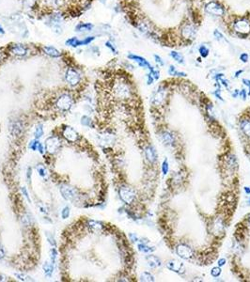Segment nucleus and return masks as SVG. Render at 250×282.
Segmentation results:
<instances>
[{
    "label": "nucleus",
    "mask_w": 250,
    "mask_h": 282,
    "mask_svg": "<svg viewBox=\"0 0 250 282\" xmlns=\"http://www.w3.org/2000/svg\"><path fill=\"white\" fill-rule=\"evenodd\" d=\"M60 192L62 194L63 198L67 200L74 201L78 198V194L76 190L72 187H70L68 185H61L60 187Z\"/></svg>",
    "instance_id": "39448f33"
},
{
    "label": "nucleus",
    "mask_w": 250,
    "mask_h": 282,
    "mask_svg": "<svg viewBox=\"0 0 250 282\" xmlns=\"http://www.w3.org/2000/svg\"><path fill=\"white\" fill-rule=\"evenodd\" d=\"M51 262L54 264L56 262V260H57V257H58V251L56 248H52L51 250Z\"/></svg>",
    "instance_id": "c9c22d12"
},
{
    "label": "nucleus",
    "mask_w": 250,
    "mask_h": 282,
    "mask_svg": "<svg viewBox=\"0 0 250 282\" xmlns=\"http://www.w3.org/2000/svg\"><path fill=\"white\" fill-rule=\"evenodd\" d=\"M69 215H70V208L69 207H65L62 210V212H61V216H62L63 219H66V218L69 217Z\"/></svg>",
    "instance_id": "ea45409f"
},
{
    "label": "nucleus",
    "mask_w": 250,
    "mask_h": 282,
    "mask_svg": "<svg viewBox=\"0 0 250 282\" xmlns=\"http://www.w3.org/2000/svg\"><path fill=\"white\" fill-rule=\"evenodd\" d=\"M245 191H246V193H247V194H248V195H249V194H250V188H249V187H245Z\"/></svg>",
    "instance_id": "bf43d9fd"
},
{
    "label": "nucleus",
    "mask_w": 250,
    "mask_h": 282,
    "mask_svg": "<svg viewBox=\"0 0 250 282\" xmlns=\"http://www.w3.org/2000/svg\"><path fill=\"white\" fill-rule=\"evenodd\" d=\"M220 90H221V89H220V88H218V89H217L216 91H214V92H213V95H214V96H216V97H217V99H220L221 101H223V99H222L221 95L219 94Z\"/></svg>",
    "instance_id": "09e8293b"
},
{
    "label": "nucleus",
    "mask_w": 250,
    "mask_h": 282,
    "mask_svg": "<svg viewBox=\"0 0 250 282\" xmlns=\"http://www.w3.org/2000/svg\"><path fill=\"white\" fill-rule=\"evenodd\" d=\"M239 95V90L238 89H235L233 92H232V97H234V98H236L237 96Z\"/></svg>",
    "instance_id": "4d7b16f0"
},
{
    "label": "nucleus",
    "mask_w": 250,
    "mask_h": 282,
    "mask_svg": "<svg viewBox=\"0 0 250 282\" xmlns=\"http://www.w3.org/2000/svg\"><path fill=\"white\" fill-rule=\"evenodd\" d=\"M170 57H171L176 62H178V63H180V64H184V63H185V58H184V56H183L181 53L177 52V51H171V52H170Z\"/></svg>",
    "instance_id": "6ab92c4d"
},
{
    "label": "nucleus",
    "mask_w": 250,
    "mask_h": 282,
    "mask_svg": "<svg viewBox=\"0 0 250 282\" xmlns=\"http://www.w3.org/2000/svg\"><path fill=\"white\" fill-rule=\"evenodd\" d=\"M213 36H214V38L217 40V41H226L227 42V40L225 39V37H224V35H223V33L220 31V30H218V29H215L214 31H213Z\"/></svg>",
    "instance_id": "7c9ffc66"
},
{
    "label": "nucleus",
    "mask_w": 250,
    "mask_h": 282,
    "mask_svg": "<svg viewBox=\"0 0 250 282\" xmlns=\"http://www.w3.org/2000/svg\"><path fill=\"white\" fill-rule=\"evenodd\" d=\"M198 53L200 54V57H201V58L206 59V58L209 56L210 50H209V48H208L206 45H200L199 48H198Z\"/></svg>",
    "instance_id": "a878e982"
},
{
    "label": "nucleus",
    "mask_w": 250,
    "mask_h": 282,
    "mask_svg": "<svg viewBox=\"0 0 250 282\" xmlns=\"http://www.w3.org/2000/svg\"><path fill=\"white\" fill-rule=\"evenodd\" d=\"M43 271H44V273H45V275L47 277H49V278L52 277L53 270H54V264L52 262H45L44 264H43Z\"/></svg>",
    "instance_id": "aec40b11"
},
{
    "label": "nucleus",
    "mask_w": 250,
    "mask_h": 282,
    "mask_svg": "<svg viewBox=\"0 0 250 282\" xmlns=\"http://www.w3.org/2000/svg\"><path fill=\"white\" fill-rule=\"evenodd\" d=\"M31 174H32V168H31V167H28V168H27V172H26V177H27V180H28V181H30Z\"/></svg>",
    "instance_id": "8fccbe9b"
},
{
    "label": "nucleus",
    "mask_w": 250,
    "mask_h": 282,
    "mask_svg": "<svg viewBox=\"0 0 250 282\" xmlns=\"http://www.w3.org/2000/svg\"><path fill=\"white\" fill-rule=\"evenodd\" d=\"M94 39H95V37H93V36H89V37L85 38L84 40L81 41V46L82 45H88V44H89L91 42L94 41Z\"/></svg>",
    "instance_id": "72a5a7b5"
},
{
    "label": "nucleus",
    "mask_w": 250,
    "mask_h": 282,
    "mask_svg": "<svg viewBox=\"0 0 250 282\" xmlns=\"http://www.w3.org/2000/svg\"><path fill=\"white\" fill-rule=\"evenodd\" d=\"M60 147V139L58 138H50L46 141V149L50 153H54Z\"/></svg>",
    "instance_id": "ddd939ff"
},
{
    "label": "nucleus",
    "mask_w": 250,
    "mask_h": 282,
    "mask_svg": "<svg viewBox=\"0 0 250 282\" xmlns=\"http://www.w3.org/2000/svg\"><path fill=\"white\" fill-rule=\"evenodd\" d=\"M43 50L45 53V55H47L51 58L57 59L61 56V53L58 49H56L55 47H52V46H44V47H43Z\"/></svg>",
    "instance_id": "2eb2a0df"
},
{
    "label": "nucleus",
    "mask_w": 250,
    "mask_h": 282,
    "mask_svg": "<svg viewBox=\"0 0 250 282\" xmlns=\"http://www.w3.org/2000/svg\"><path fill=\"white\" fill-rule=\"evenodd\" d=\"M9 52L16 57H25L27 54V48L24 44L15 43L9 47Z\"/></svg>",
    "instance_id": "423d86ee"
},
{
    "label": "nucleus",
    "mask_w": 250,
    "mask_h": 282,
    "mask_svg": "<svg viewBox=\"0 0 250 282\" xmlns=\"http://www.w3.org/2000/svg\"><path fill=\"white\" fill-rule=\"evenodd\" d=\"M176 253L179 257H181L184 260H189L193 256V251L192 249L185 244L179 245L176 248Z\"/></svg>",
    "instance_id": "1a4fd4ad"
},
{
    "label": "nucleus",
    "mask_w": 250,
    "mask_h": 282,
    "mask_svg": "<svg viewBox=\"0 0 250 282\" xmlns=\"http://www.w3.org/2000/svg\"><path fill=\"white\" fill-rule=\"evenodd\" d=\"M15 276L18 279H20L22 281H30V280H32L30 277H28L25 274H15Z\"/></svg>",
    "instance_id": "473e14b6"
},
{
    "label": "nucleus",
    "mask_w": 250,
    "mask_h": 282,
    "mask_svg": "<svg viewBox=\"0 0 250 282\" xmlns=\"http://www.w3.org/2000/svg\"><path fill=\"white\" fill-rule=\"evenodd\" d=\"M44 6L52 9H60L65 6L66 0H43Z\"/></svg>",
    "instance_id": "f8f14e48"
},
{
    "label": "nucleus",
    "mask_w": 250,
    "mask_h": 282,
    "mask_svg": "<svg viewBox=\"0 0 250 282\" xmlns=\"http://www.w3.org/2000/svg\"><path fill=\"white\" fill-rule=\"evenodd\" d=\"M248 221H249V223H250V217H249V219H248Z\"/></svg>",
    "instance_id": "e2e57ef3"
},
{
    "label": "nucleus",
    "mask_w": 250,
    "mask_h": 282,
    "mask_svg": "<svg viewBox=\"0 0 250 282\" xmlns=\"http://www.w3.org/2000/svg\"><path fill=\"white\" fill-rule=\"evenodd\" d=\"M211 275L214 278H218L221 275V269L220 267H213L211 271Z\"/></svg>",
    "instance_id": "f704fd0d"
},
{
    "label": "nucleus",
    "mask_w": 250,
    "mask_h": 282,
    "mask_svg": "<svg viewBox=\"0 0 250 282\" xmlns=\"http://www.w3.org/2000/svg\"><path fill=\"white\" fill-rule=\"evenodd\" d=\"M120 197L123 202H125L126 204H130L134 201L135 194L132 188L124 186L120 189Z\"/></svg>",
    "instance_id": "20e7f679"
},
{
    "label": "nucleus",
    "mask_w": 250,
    "mask_h": 282,
    "mask_svg": "<svg viewBox=\"0 0 250 282\" xmlns=\"http://www.w3.org/2000/svg\"><path fill=\"white\" fill-rule=\"evenodd\" d=\"M65 44L68 45V46H71V47H78V46H81V41L78 40L76 37H72V38H70L69 40H67L65 42Z\"/></svg>",
    "instance_id": "412c9836"
},
{
    "label": "nucleus",
    "mask_w": 250,
    "mask_h": 282,
    "mask_svg": "<svg viewBox=\"0 0 250 282\" xmlns=\"http://www.w3.org/2000/svg\"><path fill=\"white\" fill-rule=\"evenodd\" d=\"M73 104V99L70 94H62L58 100H57V106L62 111H68L71 109Z\"/></svg>",
    "instance_id": "7ed1b4c3"
},
{
    "label": "nucleus",
    "mask_w": 250,
    "mask_h": 282,
    "mask_svg": "<svg viewBox=\"0 0 250 282\" xmlns=\"http://www.w3.org/2000/svg\"><path fill=\"white\" fill-rule=\"evenodd\" d=\"M147 261H148L149 265L152 268L161 266V261L156 256H152V255L149 256V257H147Z\"/></svg>",
    "instance_id": "f3484780"
},
{
    "label": "nucleus",
    "mask_w": 250,
    "mask_h": 282,
    "mask_svg": "<svg viewBox=\"0 0 250 282\" xmlns=\"http://www.w3.org/2000/svg\"><path fill=\"white\" fill-rule=\"evenodd\" d=\"M162 139H163V141H164L165 144H167V145H171V144H173V142H174V137H173L170 133H168V132H165V133L162 134Z\"/></svg>",
    "instance_id": "4be33fe9"
},
{
    "label": "nucleus",
    "mask_w": 250,
    "mask_h": 282,
    "mask_svg": "<svg viewBox=\"0 0 250 282\" xmlns=\"http://www.w3.org/2000/svg\"><path fill=\"white\" fill-rule=\"evenodd\" d=\"M81 123L85 126H92V121L88 116H83L81 118Z\"/></svg>",
    "instance_id": "2f4dec72"
},
{
    "label": "nucleus",
    "mask_w": 250,
    "mask_h": 282,
    "mask_svg": "<svg viewBox=\"0 0 250 282\" xmlns=\"http://www.w3.org/2000/svg\"><path fill=\"white\" fill-rule=\"evenodd\" d=\"M38 144H39V141L37 140V139H34V140H31L30 141V143H29V149H31L32 150H36L37 149V148H38Z\"/></svg>",
    "instance_id": "58836bf2"
},
{
    "label": "nucleus",
    "mask_w": 250,
    "mask_h": 282,
    "mask_svg": "<svg viewBox=\"0 0 250 282\" xmlns=\"http://www.w3.org/2000/svg\"><path fill=\"white\" fill-rule=\"evenodd\" d=\"M128 59H131V60H134L135 62H137V64H138L140 67L147 68V69L150 70V71H152V70H154V68L151 67V65L149 63V61H148L146 59L142 58V57H139V56H136V55L130 54V55H128Z\"/></svg>",
    "instance_id": "9d476101"
},
{
    "label": "nucleus",
    "mask_w": 250,
    "mask_h": 282,
    "mask_svg": "<svg viewBox=\"0 0 250 282\" xmlns=\"http://www.w3.org/2000/svg\"><path fill=\"white\" fill-rule=\"evenodd\" d=\"M105 46H106L107 48H109L114 54H117V49L115 48V45H113L110 42H105Z\"/></svg>",
    "instance_id": "37998d69"
},
{
    "label": "nucleus",
    "mask_w": 250,
    "mask_h": 282,
    "mask_svg": "<svg viewBox=\"0 0 250 282\" xmlns=\"http://www.w3.org/2000/svg\"><path fill=\"white\" fill-rule=\"evenodd\" d=\"M65 79H66V81L70 84V85H71V86H75V85H77L79 82H80V75H79V73L76 71V70H74V69H72V68H69L67 71H66V73H65Z\"/></svg>",
    "instance_id": "0eeeda50"
},
{
    "label": "nucleus",
    "mask_w": 250,
    "mask_h": 282,
    "mask_svg": "<svg viewBox=\"0 0 250 282\" xmlns=\"http://www.w3.org/2000/svg\"><path fill=\"white\" fill-rule=\"evenodd\" d=\"M129 236H130V238L132 239V241H133V242H136V241H138V238H137L135 235H134L133 233H130V235H129Z\"/></svg>",
    "instance_id": "603ef678"
},
{
    "label": "nucleus",
    "mask_w": 250,
    "mask_h": 282,
    "mask_svg": "<svg viewBox=\"0 0 250 282\" xmlns=\"http://www.w3.org/2000/svg\"><path fill=\"white\" fill-rule=\"evenodd\" d=\"M141 281H154V278L151 274L148 273V272H144L142 273L141 277H140Z\"/></svg>",
    "instance_id": "c85d7f7f"
},
{
    "label": "nucleus",
    "mask_w": 250,
    "mask_h": 282,
    "mask_svg": "<svg viewBox=\"0 0 250 282\" xmlns=\"http://www.w3.org/2000/svg\"><path fill=\"white\" fill-rule=\"evenodd\" d=\"M100 2H102L103 4H105V3H106V0H100Z\"/></svg>",
    "instance_id": "680f3d73"
},
{
    "label": "nucleus",
    "mask_w": 250,
    "mask_h": 282,
    "mask_svg": "<svg viewBox=\"0 0 250 282\" xmlns=\"http://www.w3.org/2000/svg\"><path fill=\"white\" fill-rule=\"evenodd\" d=\"M168 73H169V75H172V76H180V77H182V76H186V73H185V72L178 71L173 65H170V67H169V69H168Z\"/></svg>",
    "instance_id": "b1692460"
},
{
    "label": "nucleus",
    "mask_w": 250,
    "mask_h": 282,
    "mask_svg": "<svg viewBox=\"0 0 250 282\" xmlns=\"http://www.w3.org/2000/svg\"><path fill=\"white\" fill-rule=\"evenodd\" d=\"M147 76H148V85H151V84L153 83V80H154L153 76H152L151 73H149Z\"/></svg>",
    "instance_id": "49530a36"
},
{
    "label": "nucleus",
    "mask_w": 250,
    "mask_h": 282,
    "mask_svg": "<svg viewBox=\"0 0 250 282\" xmlns=\"http://www.w3.org/2000/svg\"><path fill=\"white\" fill-rule=\"evenodd\" d=\"M248 59H249V56H248V54H247V53H243V54H241V56H240V60H241L242 62L247 63V62L248 61Z\"/></svg>",
    "instance_id": "a19ab883"
},
{
    "label": "nucleus",
    "mask_w": 250,
    "mask_h": 282,
    "mask_svg": "<svg viewBox=\"0 0 250 282\" xmlns=\"http://www.w3.org/2000/svg\"><path fill=\"white\" fill-rule=\"evenodd\" d=\"M23 132V123L21 121H16L13 124V128H12V133L14 135H16L17 137H19Z\"/></svg>",
    "instance_id": "5701e85b"
},
{
    "label": "nucleus",
    "mask_w": 250,
    "mask_h": 282,
    "mask_svg": "<svg viewBox=\"0 0 250 282\" xmlns=\"http://www.w3.org/2000/svg\"><path fill=\"white\" fill-rule=\"evenodd\" d=\"M249 204H250V200H249Z\"/></svg>",
    "instance_id": "0e129e2a"
},
{
    "label": "nucleus",
    "mask_w": 250,
    "mask_h": 282,
    "mask_svg": "<svg viewBox=\"0 0 250 282\" xmlns=\"http://www.w3.org/2000/svg\"><path fill=\"white\" fill-rule=\"evenodd\" d=\"M88 227L94 230H100L101 228H103V225L102 223L98 222V221H94V220H89L88 221Z\"/></svg>",
    "instance_id": "393cba45"
},
{
    "label": "nucleus",
    "mask_w": 250,
    "mask_h": 282,
    "mask_svg": "<svg viewBox=\"0 0 250 282\" xmlns=\"http://www.w3.org/2000/svg\"><path fill=\"white\" fill-rule=\"evenodd\" d=\"M0 34H5V30H4V28L1 26V25H0Z\"/></svg>",
    "instance_id": "052dcab7"
},
{
    "label": "nucleus",
    "mask_w": 250,
    "mask_h": 282,
    "mask_svg": "<svg viewBox=\"0 0 250 282\" xmlns=\"http://www.w3.org/2000/svg\"><path fill=\"white\" fill-rule=\"evenodd\" d=\"M162 170H163L164 175H167L168 172V162L167 159L163 162V165H162Z\"/></svg>",
    "instance_id": "4c0bfd02"
},
{
    "label": "nucleus",
    "mask_w": 250,
    "mask_h": 282,
    "mask_svg": "<svg viewBox=\"0 0 250 282\" xmlns=\"http://www.w3.org/2000/svg\"><path fill=\"white\" fill-rule=\"evenodd\" d=\"M242 72H243V70H238V71H237V72L235 73V77H238V76H239V74H241Z\"/></svg>",
    "instance_id": "13d9d810"
},
{
    "label": "nucleus",
    "mask_w": 250,
    "mask_h": 282,
    "mask_svg": "<svg viewBox=\"0 0 250 282\" xmlns=\"http://www.w3.org/2000/svg\"><path fill=\"white\" fill-rule=\"evenodd\" d=\"M5 257V252H4V250H3V248L0 246V260H2L3 258Z\"/></svg>",
    "instance_id": "6e6d98bb"
},
{
    "label": "nucleus",
    "mask_w": 250,
    "mask_h": 282,
    "mask_svg": "<svg viewBox=\"0 0 250 282\" xmlns=\"http://www.w3.org/2000/svg\"><path fill=\"white\" fill-rule=\"evenodd\" d=\"M145 153H146V157L148 158V160L151 163H154L157 159V154H156V151L154 149L153 147L151 146H149L146 150H145Z\"/></svg>",
    "instance_id": "dca6fc26"
},
{
    "label": "nucleus",
    "mask_w": 250,
    "mask_h": 282,
    "mask_svg": "<svg viewBox=\"0 0 250 282\" xmlns=\"http://www.w3.org/2000/svg\"><path fill=\"white\" fill-rule=\"evenodd\" d=\"M167 267H168V269H169L172 272L180 273L181 269L183 268V263L176 260H171L167 263Z\"/></svg>",
    "instance_id": "4468645a"
},
{
    "label": "nucleus",
    "mask_w": 250,
    "mask_h": 282,
    "mask_svg": "<svg viewBox=\"0 0 250 282\" xmlns=\"http://www.w3.org/2000/svg\"><path fill=\"white\" fill-rule=\"evenodd\" d=\"M242 130L243 132L247 136L250 137V122L249 121H244L242 123Z\"/></svg>",
    "instance_id": "c756f323"
},
{
    "label": "nucleus",
    "mask_w": 250,
    "mask_h": 282,
    "mask_svg": "<svg viewBox=\"0 0 250 282\" xmlns=\"http://www.w3.org/2000/svg\"><path fill=\"white\" fill-rule=\"evenodd\" d=\"M138 250L144 253H149V252H152L154 250L153 247H150L145 244H139L138 245Z\"/></svg>",
    "instance_id": "cd10ccee"
},
{
    "label": "nucleus",
    "mask_w": 250,
    "mask_h": 282,
    "mask_svg": "<svg viewBox=\"0 0 250 282\" xmlns=\"http://www.w3.org/2000/svg\"><path fill=\"white\" fill-rule=\"evenodd\" d=\"M37 149H38L41 153H43V151H44L43 146V144H41L40 142H39V144H38V148H37Z\"/></svg>",
    "instance_id": "3c124183"
},
{
    "label": "nucleus",
    "mask_w": 250,
    "mask_h": 282,
    "mask_svg": "<svg viewBox=\"0 0 250 282\" xmlns=\"http://www.w3.org/2000/svg\"><path fill=\"white\" fill-rule=\"evenodd\" d=\"M153 58H154L156 63H158L160 66H164V65H165V62H164V60H163V59H162L161 57H159L158 55H154Z\"/></svg>",
    "instance_id": "79ce46f5"
},
{
    "label": "nucleus",
    "mask_w": 250,
    "mask_h": 282,
    "mask_svg": "<svg viewBox=\"0 0 250 282\" xmlns=\"http://www.w3.org/2000/svg\"><path fill=\"white\" fill-rule=\"evenodd\" d=\"M204 11L208 13L209 15L218 17V18H225L226 13H227V8L226 6L218 1V0H208L204 1V6H203Z\"/></svg>",
    "instance_id": "f03ea898"
},
{
    "label": "nucleus",
    "mask_w": 250,
    "mask_h": 282,
    "mask_svg": "<svg viewBox=\"0 0 250 282\" xmlns=\"http://www.w3.org/2000/svg\"><path fill=\"white\" fill-rule=\"evenodd\" d=\"M225 263H226V260L225 259H220L218 261V265L219 266H223V265H225Z\"/></svg>",
    "instance_id": "864d4df0"
},
{
    "label": "nucleus",
    "mask_w": 250,
    "mask_h": 282,
    "mask_svg": "<svg viewBox=\"0 0 250 282\" xmlns=\"http://www.w3.org/2000/svg\"><path fill=\"white\" fill-rule=\"evenodd\" d=\"M37 170H38L39 174H40L42 177H44V176H46V169H45V167H44V166H43L42 165H39V166H38V167H37Z\"/></svg>",
    "instance_id": "e433bc0d"
},
{
    "label": "nucleus",
    "mask_w": 250,
    "mask_h": 282,
    "mask_svg": "<svg viewBox=\"0 0 250 282\" xmlns=\"http://www.w3.org/2000/svg\"><path fill=\"white\" fill-rule=\"evenodd\" d=\"M111 91L116 98L122 99V100L129 99L133 93L130 84L128 83V81L126 79L122 78V77H119L114 81V83L112 85Z\"/></svg>",
    "instance_id": "f257e3e1"
},
{
    "label": "nucleus",
    "mask_w": 250,
    "mask_h": 282,
    "mask_svg": "<svg viewBox=\"0 0 250 282\" xmlns=\"http://www.w3.org/2000/svg\"><path fill=\"white\" fill-rule=\"evenodd\" d=\"M243 83H244L246 86H247V87H249L250 90V80H248V79H243Z\"/></svg>",
    "instance_id": "5fc2aeb1"
},
{
    "label": "nucleus",
    "mask_w": 250,
    "mask_h": 282,
    "mask_svg": "<svg viewBox=\"0 0 250 282\" xmlns=\"http://www.w3.org/2000/svg\"><path fill=\"white\" fill-rule=\"evenodd\" d=\"M63 137L70 142H75L78 139V134L77 132L71 128V127H65V129L63 130Z\"/></svg>",
    "instance_id": "9b49d317"
},
{
    "label": "nucleus",
    "mask_w": 250,
    "mask_h": 282,
    "mask_svg": "<svg viewBox=\"0 0 250 282\" xmlns=\"http://www.w3.org/2000/svg\"><path fill=\"white\" fill-rule=\"evenodd\" d=\"M34 135H35V138H36V139H39V138H42V136L43 135V124H41V123H40V124H38V125L36 126Z\"/></svg>",
    "instance_id": "bb28decb"
},
{
    "label": "nucleus",
    "mask_w": 250,
    "mask_h": 282,
    "mask_svg": "<svg viewBox=\"0 0 250 282\" xmlns=\"http://www.w3.org/2000/svg\"><path fill=\"white\" fill-rule=\"evenodd\" d=\"M239 95H240L244 100H246V99H247V91H246V89H242V90L239 92Z\"/></svg>",
    "instance_id": "de8ad7c7"
},
{
    "label": "nucleus",
    "mask_w": 250,
    "mask_h": 282,
    "mask_svg": "<svg viewBox=\"0 0 250 282\" xmlns=\"http://www.w3.org/2000/svg\"><path fill=\"white\" fill-rule=\"evenodd\" d=\"M46 236H47V240H48V242H49V243H50V244H51V245H52L54 247H55V246H56V245H57V244H56V241H55V238H54V237H53L51 234H49V233H47V234H46Z\"/></svg>",
    "instance_id": "c03bdc74"
},
{
    "label": "nucleus",
    "mask_w": 250,
    "mask_h": 282,
    "mask_svg": "<svg viewBox=\"0 0 250 282\" xmlns=\"http://www.w3.org/2000/svg\"><path fill=\"white\" fill-rule=\"evenodd\" d=\"M22 193L24 194V196L26 198V200L30 202L31 200H30V198H29V196H28V193H27V191H26V187H22Z\"/></svg>",
    "instance_id": "a18cd8bd"
},
{
    "label": "nucleus",
    "mask_w": 250,
    "mask_h": 282,
    "mask_svg": "<svg viewBox=\"0 0 250 282\" xmlns=\"http://www.w3.org/2000/svg\"><path fill=\"white\" fill-rule=\"evenodd\" d=\"M167 97V88L163 86L159 87L158 90L154 93L152 97V104L155 105H161Z\"/></svg>",
    "instance_id": "6e6552de"
},
{
    "label": "nucleus",
    "mask_w": 250,
    "mask_h": 282,
    "mask_svg": "<svg viewBox=\"0 0 250 282\" xmlns=\"http://www.w3.org/2000/svg\"><path fill=\"white\" fill-rule=\"evenodd\" d=\"M93 28V25L89 23H85V24H79L75 27V31L77 32H84V31H90Z\"/></svg>",
    "instance_id": "a211bd4d"
}]
</instances>
